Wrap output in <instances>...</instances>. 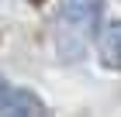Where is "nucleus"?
<instances>
[{
  "label": "nucleus",
  "mask_w": 121,
  "mask_h": 117,
  "mask_svg": "<svg viewBox=\"0 0 121 117\" xmlns=\"http://www.w3.org/2000/svg\"><path fill=\"white\" fill-rule=\"evenodd\" d=\"M104 21V0H62L52 21V45L62 62H80Z\"/></svg>",
  "instance_id": "nucleus-1"
},
{
  "label": "nucleus",
  "mask_w": 121,
  "mask_h": 117,
  "mask_svg": "<svg viewBox=\"0 0 121 117\" xmlns=\"http://www.w3.org/2000/svg\"><path fill=\"white\" fill-rule=\"evenodd\" d=\"M0 117H48V107L28 86H4L0 90Z\"/></svg>",
  "instance_id": "nucleus-2"
},
{
  "label": "nucleus",
  "mask_w": 121,
  "mask_h": 117,
  "mask_svg": "<svg viewBox=\"0 0 121 117\" xmlns=\"http://www.w3.org/2000/svg\"><path fill=\"white\" fill-rule=\"evenodd\" d=\"M97 59H100V65H104V69L121 72V21L104 24L100 41H97Z\"/></svg>",
  "instance_id": "nucleus-3"
},
{
  "label": "nucleus",
  "mask_w": 121,
  "mask_h": 117,
  "mask_svg": "<svg viewBox=\"0 0 121 117\" xmlns=\"http://www.w3.org/2000/svg\"><path fill=\"white\" fill-rule=\"evenodd\" d=\"M4 86H7V79H4V76H0V90H4Z\"/></svg>",
  "instance_id": "nucleus-4"
},
{
  "label": "nucleus",
  "mask_w": 121,
  "mask_h": 117,
  "mask_svg": "<svg viewBox=\"0 0 121 117\" xmlns=\"http://www.w3.org/2000/svg\"><path fill=\"white\" fill-rule=\"evenodd\" d=\"M31 4H42V0H31Z\"/></svg>",
  "instance_id": "nucleus-5"
}]
</instances>
